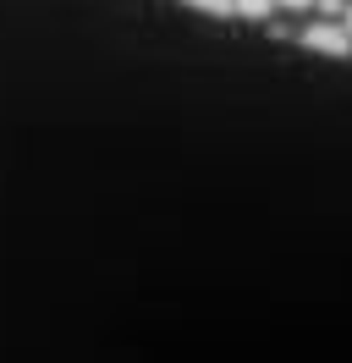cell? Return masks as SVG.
I'll list each match as a JSON object with an SVG mask.
<instances>
[{
	"instance_id": "obj_1",
	"label": "cell",
	"mask_w": 352,
	"mask_h": 363,
	"mask_svg": "<svg viewBox=\"0 0 352 363\" xmlns=\"http://www.w3.org/2000/svg\"><path fill=\"white\" fill-rule=\"evenodd\" d=\"M303 50H314V55H330V61H341V55H352V33L341 17H325V23H308L303 33Z\"/></svg>"
},
{
	"instance_id": "obj_2",
	"label": "cell",
	"mask_w": 352,
	"mask_h": 363,
	"mask_svg": "<svg viewBox=\"0 0 352 363\" xmlns=\"http://www.w3.org/2000/svg\"><path fill=\"white\" fill-rule=\"evenodd\" d=\"M182 6H193L204 17H237V0H182Z\"/></svg>"
},
{
	"instance_id": "obj_3",
	"label": "cell",
	"mask_w": 352,
	"mask_h": 363,
	"mask_svg": "<svg viewBox=\"0 0 352 363\" xmlns=\"http://www.w3.org/2000/svg\"><path fill=\"white\" fill-rule=\"evenodd\" d=\"M275 11V0H237V17H248V23H264Z\"/></svg>"
},
{
	"instance_id": "obj_4",
	"label": "cell",
	"mask_w": 352,
	"mask_h": 363,
	"mask_svg": "<svg viewBox=\"0 0 352 363\" xmlns=\"http://www.w3.org/2000/svg\"><path fill=\"white\" fill-rule=\"evenodd\" d=\"M314 6H319L325 17H347V0H314Z\"/></svg>"
},
{
	"instance_id": "obj_5",
	"label": "cell",
	"mask_w": 352,
	"mask_h": 363,
	"mask_svg": "<svg viewBox=\"0 0 352 363\" xmlns=\"http://www.w3.org/2000/svg\"><path fill=\"white\" fill-rule=\"evenodd\" d=\"M275 6H286V11H308L314 0H275Z\"/></svg>"
},
{
	"instance_id": "obj_6",
	"label": "cell",
	"mask_w": 352,
	"mask_h": 363,
	"mask_svg": "<svg viewBox=\"0 0 352 363\" xmlns=\"http://www.w3.org/2000/svg\"><path fill=\"white\" fill-rule=\"evenodd\" d=\"M341 23H347V33H352V6H347V17H341Z\"/></svg>"
}]
</instances>
